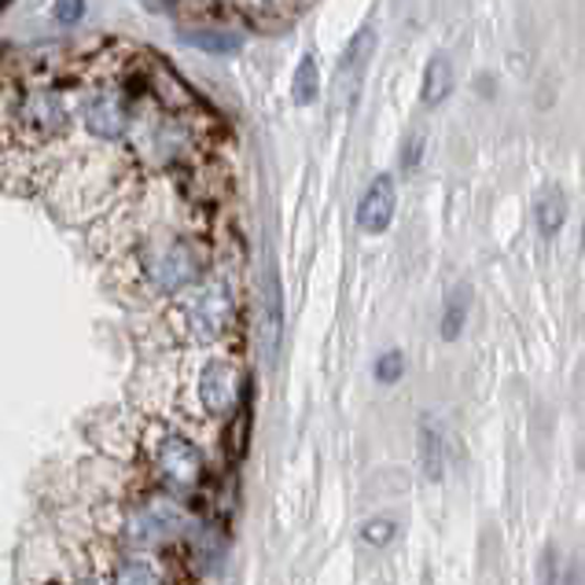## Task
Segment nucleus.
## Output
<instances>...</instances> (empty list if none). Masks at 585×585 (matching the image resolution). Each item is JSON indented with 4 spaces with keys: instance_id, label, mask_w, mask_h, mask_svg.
<instances>
[{
    "instance_id": "f257e3e1",
    "label": "nucleus",
    "mask_w": 585,
    "mask_h": 585,
    "mask_svg": "<svg viewBox=\"0 0 585 585\" xmlns=\"http://www.w3.org/2000/svg\"><path fill=\"white\" fill-rule=\"evenodd\" d=\"M284 342V291H280V273L273 258H266V269L258 277V350L273 369Z\"/></svg>"
},
{
    "instance_id": "f03ea898",
    "label": "nucleus",
    "mask_w": 585,
    "mask_h": 585,
    "mask_svg": "<svg viewBox=\"0 0 585 585\" xmlns=\"http://www.w3.org/2000/svg\"><path fill=\"white\" fill-rule=\"evenodd\" d=\"M148 280L159 291H166V295H173V291H184L192 288L195 280H200L203 266L200 258H195V250L181 244V239H166V244H159L148 255Z\"/></svg>"
},
{
    "instance_id": "7ed1b4c3",
    "label": "nucleus",
    "mask_w": 585,
    "mask_h": 585,
    "mask_svg": "<svg viewBox=\"0 0 585 585\" xmlns=\"http://www.w3.org/2000/svg\"><path fill=\"white\" fill-rule=\"evenodd\" d=\"M394 211H398V184H394V177L391 173L372 177L369 188H364V195H361V203H358L361 233H369V236L386 233L394 222Z\"/></svg>"
},
{
    "instance_id": "20e7f679",
    "label": "nucleus",
    "mask_w": 585,
    "mask_h": 585,
    "mask_svg": "<svg viewBox=\"0 0 585 585\" xmlns=\"http://www.w3.org/2000/svg\"><path fill=\"white\" fill-rule=\"evenodd\" d=\"M81 122H86V130L92 133V137L119 140V137H125L130 111H125V103L114 97V92H89V97L81 100Z\"/></svg>"
},
{
    "instance_id": "39448f33",
    "label": "nucleus",
    "mask_w": 585,
    "mask_h": 585,
    "mask_svg": "<svg viewBox=\"0 0 585 585\" xmlns=\"http://www.w3.org/2000/svg\"><path fill=\"white\" fill-rule=\"evenodd\" d=\"M228 317H233V299L222 284H211L200 291V299L188 306V320H192V331L203 342H214L222 331L228 328Z\"/></svg>"
},
{
    "instance_id": "423d86ee",
    "label": "nucleus",
    "mask_w": 585,
    "mask_h": 585,
    "mask_svg": "<svg viewBox=\"0 0 585 585\" xmlns=\"http://www.w3.org/2000/svg\"><path fill=\"white\" fill-rule=\"evenodd\" d=\"M19 119H23L26 130H34L37 137H63L70 125V111L63 108L59 97L37 89V92H26L23 103H19Z\"/></svg>"
},
{
    "instance_id": "0eeeda50",
    "label": "nucleus",
    "mask_w": 585,
    "mask_h": 585,
    "mask_svg": "<svg viewBox=\"0 0 585 585\" xmlns=\"http://www.w3.org/2000/svg\"><path fill=\"white\" fill-rule=\"evenodd\" d=\"M181 527H184V516L170 500H151V505H144L137 516L130 519V538L137 541V545H162V541H170Z\"/></svg>"
},
{
    "instance_id": "6e6552de",
    "label": "nucleus",
    "mask_w": 585,
    "mask_h": 585,
    "mask_svg": "<svg viewBox=\"0 0 585 585\" xmlns=\"http://www.w3.org/2000/svg\"><path fill=\"white\" fill-rule=\"evenodd\" d=\"M159 472L166 483L188 490V486L200 483V475H203V453L188 442V438L170 435L159 449Z\"/></svg>"
},
{
    "instance_id": "1a4fd4ad",
    "label": "nucleus",
    "mask_w": 585,
    "mask_h": 585,
    "mask_svg": "<svg viewBox=\"0 0 585 585\" xmlns=\"http://www.w3.org/2000/svg\"><path fill=\"white\" fill-rule=\"evenodd\" d=\"M239 398V375L228 361H211L200 375V402L206 413L225 416L236 409Z\"/></svg>"
},
{
    "instance_id": "9d476101",
    "label": "nucleus",
    "mask_w": 585,
    "mask_h": 585,
    "mask_svg": "<svg viewBox=\"0 0 585 585\" xmlns=\"http://www.w3.org/2000/svg\"><path fill=\"white\" fill-rule=\"evenodd\" d=\"M372 48H375V30L372 26H361L358 34L350 37V45H347V52H342V59H339V70H336V108H347V92L358 89L364 67H369V59H372Z\"/></svg>"
},
{
    "instance_id": "9b49d317",
    "label": "nucleus",
    "mask_w": 585,
    "mask_h": 585,
    "mask_svg": "<svg viewBox=\"0 0 585 585\" xmlns=\"http://www.w3.org/2000/svg\"><path fill=\"white\" fill-rule=\"evenodd\" d=\"M181 37L192 48L214 52V56H233V52L244 48V41H247L239 30H222V26H184Z\"/></svg>"
},
{
    "instance_id": "f8f14e48",
    "label": "nucleus",
    "mask_w": 585,
    "mask_h": 585,
    "mask_svg": "<svg viewBox=\"0 0 585 585\" xmlns=\"http://www.w3.org/2000/svg\"><path fill=\"white\" fill-rule=\"evenodd\" d=\"M468 310H472V288L468 284H453L446 295V306H442V320H438V331H442L446 342H457L468 324Z\"/></svg>"
},
{
    "instance_id": "ddd939ff",
    "label": "nucleus",
    "mask_w": 585,
    "mask_h": 585,
    "mask_svg": "<svg viewBox=\"0 0 585 585\" xmlns=\"http://www.w3.org/2000/svg\"><path fill=\"white\" fill-rule=\"evenodd\" d=\"M420 461H424V475L431 483L446 475V438H442V427H435L431 420H420Z\"/></svg>"
},
{
    "instance_id": "4468645a",
    "label": "nucleus",
    "mask_w": 585,
    "mask_h": 585,
    "mask_svg": "<svg viewBox=\"0 0 585 585\" xmlns=\"http://www.w3.org/2000/svg\"><path fill=\"white\" fill-rule=\"evenodd\" d=\"M449 92H453V63H449V56H431V63H427V70H424L420 97L424 103L438 108L442 100H449Z\"/></svg>"
},
{
    "instance_id": "2eb2a0df",
    "label": "nucleus",
    "mask_w": 585,
    "mask_h": 585,
    "mask_svg": "<svg viewBox=\"0 0 585 585\" xmlns=\"http://www.w3.org/2000/svg\"><path fill=\"white\" fill-rule=\"evenodd\" d=\"M535 222L541 228V236H556L563 222H567V200H563V192H556V188H549V192L538 195L535 203Z\"/></svg>"
},
{
    "instance_id": "dca6fc26",
    "label": "nucleus",
    "mask_w": 585,
    "mask_h": 585,
    "mask_svg": "<svg viewBox=\"0 0 585 585\" xmlns=\"http://www.w3.org/2000/svg\"><path fill=\"white\" fill-rule=\"evenodd\" d=\"M320 92V78H317V59L313 56H302L295 78H291V100L295 103H313Z\"/></svg>"
},
{
    "instance_id": "f3484780",
    "label": "nucleus",
    "mask_w": 585,
    "mask_h": 585,
    "mask_svg": "<svg viewBox=\"0 0 585 585\" xmlns=\"http://www.w3.org/2000/svg\"><path fill=\"white\" fill-rule=\"evenodd\" d=\"M111 585H162V574L155 571V563H148V560H130L114 571Z\"/></svg>"
},
{
    "instance_id": "a211bd4d",
    "label": "nucleus",
    "mask_w": 585,
    "mask_h": 585,
    "mask_svg": "<svg viewBox=\"0 0 585 585\" xmlns=\"http://www.w3.org/2000/svg\"><path fill=\"white\" fill-rule=\"evenodd\" d=\"M402 372H405L402 350H386V353H380V361H375V380L391 386V383H398V380H402Z\"/></svg>"
},
{
    "instance_id": "6ab92c4d",
    "label": "nucleus",
    "mask_w": 585,
    "mask_h": 585,
    "mask_svg": "<svg viewBox=\"0 0 585 585\" xmlns=\"http://www.w3.org/2000/svg\"><path fill=\"white\" fill-rule=\"evenodd\" d=\"M563 578H567V571L560 567V552L549 545L545 552H541V563H538V582H541V585H563Z\"/></svg>"
},
{
    "instance_id": "aec40b11",
    "label": "nucleus",
    "mask_w": 585,
    "mask_h": 585,
    "mask_svg": "<svg viewBox=\"0 0 585 585\" xmlns=\"http://www.w3.org/2000/svg\"><path fill=\"white\" fill-rule=\"evenodd\" d=\"M420 159H424V133H409V140L402 144V170L405 173L420 170Z\"/></svg>"
},
{
    "instance_id": "412c9836",
    "label": "nucleus",
    "mask_w": 585,
    "mask_h": 585,
    "mask_svg": "<svg viewBox=\"0 0 585 585\" xmlns=\"http://www.w3.org/2000/svg\"><path fill=\"white\" fill-rule=\"evenodd\" d=\"M86 15V0H56V4H52V19H56V23H78V19Z\"/></svg>"
},
{
    "instance_id": "4be33fe9",
    "label": "nucleus",
    "mask_w": 585,
    "mask_h": 585,
    "mask_svg": "<svg viewBox=\"0 0 585 585\" xmlns=\"http://www.w3.org/2000/svg\"><path fill=\"white\" fill-rule=\"evenodd\" d=\"M361 538L369 541V545H386V541L394 538V524L391 519H372V524H364Z\"/></svg>"
},
{
    "instance_id": "5701e85b",
    "label": "nucleus",
    "mask_w": 585,
    "mask_h": 585,
    "mask_svg": "<svg viewBox=\"0 0 585 585\" xmlns=\"http://www.w3.org/2000/svg\"><path fill=\"white\" fill-rule=\"evenodd\" d=\"M563 585H585V563L574 560L567 567V578H563Z\"/></svg>"
},
{
    "instance_id": "b1692460",
    "label": "nucleus",
    "mask_w": 585,
    "mask_h": 585,
    "mask_svg": "<svg viewBox=\"0 0 585 585\" xmlns=\"http://www.w3.org/2000/svg\"><path fill=\"white\" fill-rule=\"evenodd\" d=\"M144 8H151V12H173L177 0H144Z\"/></svg>"
},
{
    "instance_id": "393cba45",
    "label": "nucleus",
    "mask_w": 585,
    "mask_h": 585,
    "mask_svg": "<svg viewBox=\"0 0 585 585\" xmlns=\"http://www.w3.org/2000/svg\"><path fill=\"white\" fill-rule=\"evenodd\" d=\"M582 239H585V228H582Z\"/></svg>"
},
{
    "instance_id": "a878e982",
    "label": "nucleus",
    "mask_w": 585,
    "mask_h": 585,
    "mask_svg": "<svg viewBox=\"0 0 585 585\" xmlns=\"http://www.w3.org/2000/svg\"><path fill=\"white\" fill-rule=\"evenodd\" d=\"M81 585H92V582H81Z\"/></svg>"
},
{
    "instance_id": "bb28decb",
    "label": "nucleus",
    "mask_w": 585,
    "mask_h": 585,
    "mask_svg": "<svg viewBox=\"0 0 585 585\" xmlns=\"http://www.w3.org/2000/svg\"><path fill=\"white\" fill-rule=\"evenodd\" d=\"M8 4H12V0H8Z\"/></svg>"
}]
</instances>
